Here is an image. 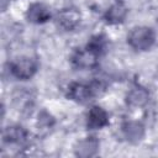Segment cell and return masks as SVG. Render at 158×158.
<instances>
[{"label":"cell","mask_w":158,"mask_h":158,"mask_svg":"<svg viewBox=\"0 0 158 158\" xmlns=\"http://www.w3.org/2000/svg\"><path fill=\"white\" fill-rule=\"evenodd\" d=\"M74 62L80 68H90L95 64V53L93 51L79 52L74 57Z\"/></svg>","instance_id":"2"},{"label":"cell","mask_w":158,"mask_h":158,"mask_svg":"<svg viewBox=\"0 0 158 158\" xmlns=\"http://www.w3.org/2000/svg\"><path fill=\"white\" fill-rule=\"evenodd\" d=\"M11 70L14 73V75H16L17 78L25 79L31 77L35 70H36V65L32 62L31 58H19L11 67Z\"/></svg>","instance_id":"1"},{"label":"cell","mask_w":158,"mask_h":158,"mask_svg":"<svg viewBox=\"0 0 158 158\" xmlns=\"http://www.w3.org/2000/svg\"><path fill=\"white\" fill-rule=\"evenodd\" d=\"M106 122V115L100 107H94L89 114V125L94 127H101Z\"/></svg>","instance_id":"3"}]
</instances>
